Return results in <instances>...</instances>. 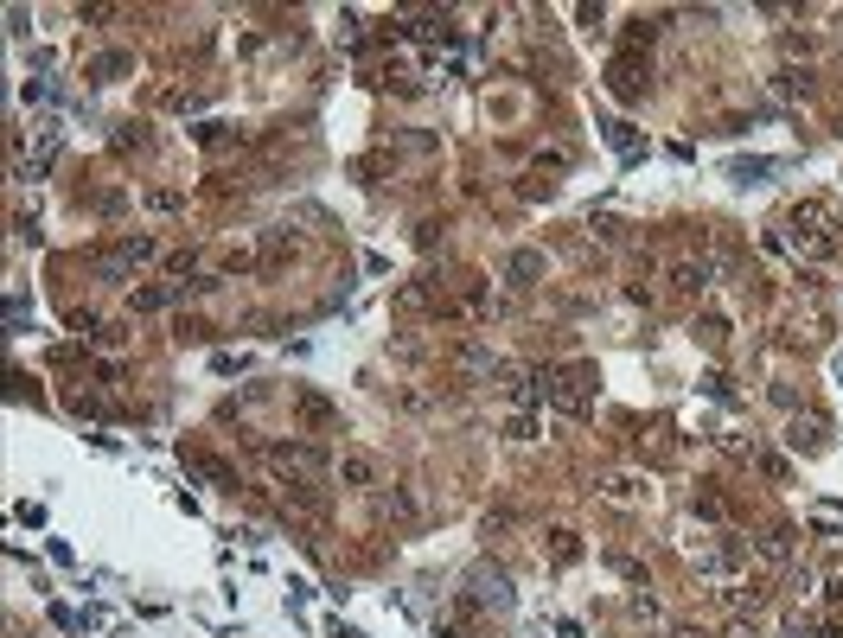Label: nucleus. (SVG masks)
<instances>
[{
    "label": "nucleus",
    "instance_id": "f257e3e1",
    "mask_svg": "<svg viewBox=\"0 0 843 638\" xmlns=\"http://www.w3.org/2000/svg\"><path fill=\"white\" fill-rule=\"evenodd\" d=\"M268 472L295 491V485H320V479L332 472V460H326V447H313V441H281V447H268Z\"/></svg>",
    "mask_w": 843,
    "mask_h": 638
},
{
    "label": "nucleus",
    "instance_id": "f03ea898",
    "mask_svg": "<svg viewBox=\"0 0 843 638\" xmlns=\"http://www.w3.org/2000/svg\"><path fill=\"white\" fill-rule=\"evenodd\" d=\"M607 90H613L620 103H639V96L652 90V58H646V51H620V58L607 64Z\"/></svg>",
    "mask_w": 843,
    "mask_h": 638
},
{
    "label": "nucleus",
    "instance_id": "7ed1b4c3",
    "mask_svg": "<svg viewBox=\"0 0 843 638\" xmlns=\"http://www.w3.org/2000/svg\"><path fill=\"white\" fill-rule=\"evenodd\" d=\"M549 402H556V409H569V415H588V402H594V364L549 371Z\"/></svg>",
    "mask_w": 843,
    "mask_h": 638
},
{
    "label": "nucleus",
    "instance_id": "20e7f679",
    "mask_svg": "<svg viewBox=\"0 0 843 638\" xmlns=\"http://www.w3.org/2000/svg\"><path fill=\"white\" fill-rule=\"evenodd\" d=\"M786 447H793V454H830V421L811 415V409L793 415V421H786Z\"/></svg>",
    "mask_w": 843,
    "mask_h": 638
},
{
    "label": "nucleus",
    "instance_id": "39448f33",
    "mask_svg": "<svg viewBox=\"0 0 843 638\" xmlns=\"http://www.w3.org/2000/svg\"><path fill=\"white\" fill-rule=\"evenodd\" d=\"M799 555V536L780 524V530H760L754 536V562H760V569H786V562Z\"/></svg>",
    "mask_w": 843,
    "mask_h": 638
},
{
    "label": "nucleus",
    "instance_id": "423d86ee",
    "mask_svg": "<svg viewBox=\"0 0 843 638\" xmlns=\"http://www.w3.org/2000/svg\"><path fill=\"white\" fill-rule=\"evenodd\" d=\"M454 371H460V377H485V383H492V377H499V358H492V345H485V338H460V345H454Z\"/></svg>",
    "mask_w": 843,
    "mask_h": 638
},
{
    "label": "nucleus",
    "instance_id": "0eeeda50",
    "mask_svg": "<svg viewBox=\"0 0 843 638\" xmlns=\"http://www.w3.org/2000/svg\"><path fill=\"white\" fill-rule=\"evenodd\" d=\"M377 511H384L390 524H422V499H415V485H390V491H377Z\"/></svg>",
    "mask_w": 843,
    "mask_h": 638
},
{
    "label": "nucleus",
    "instance_id": "6e6552de",
    "mask_svg": "<svg viewBox=\"0 0 843 638\" xmlns=\"http://www.w3.org/2000/svg\"><path fill=\"white\" fill-rule=\"evenodd\" d=\"M830 224H837V211H830L824 198H799L793 218H786V230H830Z\"/></svg>",
    "mask_w": 843,
    "mask_h": 638
},
{
    "label": "nucleus",
    "instance_id": "1a4fd4ad",
    "mask_svg": "<svg viewBox=\"0 0 843 638\" xmlns=\"http://www.w3.org/2000/svg\"><path fill=\"white\" fill-rule=\"evenodd\" d=\"M339 485L371 491V485H377V460H371V454H339Z\"/></svg>",
    "mask_w": 843,
    "mask_h": 638
},
{
    "label": "nucleus",
    "instance_id": "9d476101",
    "mask_svg": "<svg viewBox=\"0 0 843 638\" xmlns=\"http://www.w3.org/2000/svg\"><path fill=\"white\" fill-rule=\"evenodd\" d=\"M505 281H512L518 294H524V288H537V281H543V249H518V256L505 262Z\"/></svg>",
    "mask_w": 843,
    "mask_h": 638
},
{
    "label": "nucleus",
    "instance_id": "9b49d317",
    "mask_svg": "<svg viewBox=\"0 0 843 638\" xmlns=\"http://www.w3.org/2000/svg\"><path fill=\"white\" fill-rule=\"evenodd\" d=\"M295 415L307 421V428H332V421H339V409H332L320 390H295Z\"/></svg>",
    "mask_w": 843,
    "mask_h": 638
},
{
    "label": "nucleus",
    "instance_id": "f8f14e48",
    "mask_svg": "<svg viewBox=\"0 0 843 638\" xmlns=\"http://www.w3.org/2000/svg\"><path fill=\"white\" fill-rule=\"evenodd\" d=\"M786 243H793L799 256H811V262H830V256H837V237H830V230H786Z\"/></svg>",
    "mask_w": 843,
    "mask_h": 638
},
{
    "label": "nucleus",
    "instance_id": "ddd939ff",
    "mask_svg": "<svg viewBox=\"0 0 843 638\" xmlns=\"http://www.w3.org/2000/svg\"><path fill=\"white\" fill-rule=\"evenodd\" d=\"M760 600H766V588H760V581H735V588H722V607H729L735 619H741V613L754 619V613H760Z\"/></svg>",
    "mask_w": 843,
    "mask_h": 638
},
{
    "label": "nucleus",
    "instance_id": "4468645a",
    "mask_svg": "<svg viewBox=\"0 0 843 638\" xmlns=\"http://www.w3.org/2000/svg\"><path fill=\"white\" fill-rule=\"evenodd\" d=\"M109 249H115V256H122V262H128V268H140V262H154V256H160V249H154V237H148V230H128V237H115V243H109Z\"/></svg>",
    "mask_w": 843,
    "mask_h": 638
},
{
    "label": "nucleus",
    "instance_id": "2eb2a0df",
    "mask_svg": "<svg viewBox=\"0 0 843 638\" xmlns=\"http://www.w3.org/2000/svg\"><path fill=\"white\" fill-rule=\"evenodd\" d=\"M128 70H134V58H128V51H103V58L84 70V77H90V84H115V77H128Z\"/></svg>",
    "mask_w": 843,
    "mask_h": 638
},
{
    "label": "nucleus",
    "instance_id": "dca6fc26",
    "mask_svg": "<svg viewBox=\"0 0 843 638\" xmlns=\"http://www.w3.org/2000/svg\"><path fill=\"white\" fill-rule=\"evenodd\" d=\"M295 249H301V243H295V230H268V237H262V256H256V262H262V268H281V262H288Z\"/></svg>",
    "mask_w": 843,
    "mask_h": 638
},
{
    "label": "nucleus",
    "instance_id": "f3484780",
    "mask_svg": "<svg viewBox=\"0 0 843 638\" xmlns=\"http://www.w3.org/2000/svg\"><path fill=\"white\" fill-rule=\"evenodd\" d=\"M671 288L677 294H702V288H710V262H677L671 268Z\"/></svg>",
    "mask_w": 843,
    "mask_h": 638
},
{
    "label": "nucleus",
    "instance_id": "a211bd4d",
    "mask_svg": "<svg viewBox=\"0 0 843 638\" xmlns=\"http://www.w3.org/2000/svg\"><path fill=\"white\" fill-rule=\"evenodd\" d=\"M543 543H549V562H556V569H569V562H582V536H576V530H549Z\"/></svg>",
    "mask_w": 843,
    "mask_h": 638
},
{
    "label": "nucleus",
    "instance_id": "6ab92c4d",
    "mask_svg": "<svg viewBox=\"0 0 843 638\" xmlns=\"http://www.w3.org/2000/svg\"><path fill=\"white\" fill-rule=\"evenodd\" d=\"M186 466H192V472H204L211 485H224V491H237V472H231L224 460H211V454H186Z\"/></svg>",
    "mask_w": 843,
    "mask_h": 638
},
{
    "label": "nucleus",
    "instance_id": "aec40b11",
    "mask_svg": "<svg viewBox=\"0 0 843 638\" xmlns=\"http://www.w3.org/2000/svg\"><path fill=\"white\" fill-rule=\"evenodd\" d=\"M696 338L710 345V351H729V319H722V313H702V319H696Z\"/></svg>",
    "mask_w": 843,
    "mask_h": 638
},
{
    "label": "nucleus",
    "instance_id": "412c9836",
    "mask_svg": "<svg viewBox=\"0 0 843 638\" xmlns=\"http://www.w3.org/2000/svg\"><path fill=\"white\" fill-rule=\"evenodd\" d=\"M90 274H103V281H128L134 268H128V262H122L115 249H96V256H90Z\"/></svg>",
    "mask_w": 843,
    "mask_h": 638
},
{
    "label": "nucleus",
    "instance_id": "4be33fe9",
    "mask_svg": "<svg viewBox=\"0 0 843 638\" xmlns=\"http://www.w3.org/2000/svg\"><path fill=\"white\" fill-rule=\"evenodd\" d=\"M652 39H658V13H639V20L626 26V51H646Z\"/></svg>",
    "mask_w": 843,
    "mask_h": 638
},
{
    "label": "nucleus",
    "instance_id": "5701e85b",
    "mask_svg": "<svg viewBox=\"0 0 843 638\" xmlns=\"http://www.w3.org/2000/svg\"><path fill=\"white\" fill-rule=\"evenodd\" d=\"M773 90H780V96H811V70H780V77H773Z\"/></svg>",
    "mask_w": 843,
    "mask_h": 638
},
{
    "label": "nucleus",
    "instance_id": "b1692460",
    "mask_svg": "<svg viewBox=\"0 0 843 638\" xmlns=\"http://www.w3.org/2000/svg\"><path fill=\"white\" fill-rule=\"evenodd\" d=\"M696 517L702 524H722L729 517V499H722V491H696Z\"/></svg>",
    "mask_w": 843,
    "mask_h": 638
},
{
    "label": "nucleus",
    "instance_id": "393cba45",
    "mask_svg": "<svg viewBox=\"0 0 843 638\" xmlns=\"http://www.w3.org/2000/svg\"><path fill=\"white\" fill-rule=\"evenodd\" d=\"M186 204V192H173V185H154L148 192V211H160V218H167V211H179Z\"/></svg>",
    "mask_w": 843,
    "mask_h": 638
},
{
    "label": "nucleus",
    "instance_id": "a878e982",
    "mask_svg": "<svg viewBox=\"0 0 843 638\" xmlns=\"http://www.w3.org/2000/svg\"><path fill=\"white\" fill-rule=\"evenodd\" d=\"M134 148H148V134H140V121H122L115 128V154H134Z\"/></svg>",
    "mask_w": 843,
    "mask_h": 638
},
{
    "label": "nucleus",
    "instance_id": "bb28decb",
    "mask_svg": "<svg viewBox=\"0 0 843 638\" xmlns=\"http://www.w3.org/2000/svg\"><path fill=\"white\" fill-rule=\"evenodd\" d=\"M607 140H613V148H620L626 160H632V154H639V140H632V128H626V121H607Z\"/></svg>",
    "mask_w": 843,
    "mask_h": 638
},
{
    "label": "nucleus",
    "instance_id": "cd10ccee",
    "mask_svg": "<svg viewBox=\"0 0 843 638\" xmlns=\"http://www.w3.org/2000/svg\"><path fill=\"white\" fill-rule=\"evenodd\" d=\"M505 435H512V441H537V415H530V409H524V415H512V421H505Z\"/></svg>",
    "mask_w": 843,
    "mask_h": 638
},
{
    "label": "nucleus",
    "instance_id": "c85d7f7f",
    "mask_svg": "<svg viewBox=\"0 0 843 638\" xmlns=\"http://www.w3.org/2000/svg\"><path fill=\"white\" fill-rule=\"evenodd\" d=\"M639 491H646L639 479H607V499H620V505H632V499H639Z\"/></svg>",
    "mask_w": 843,
    "mask_h": 638
},
{
    "label": "nucleus",
    "instance_id": "c756f323",
    "mask_svg": "<svg viewBox=\"0 0 843 638\" xmlns=\"http://www.w3.org/2000/svg\"><path fill=\"white\" fill-rule=\"evenodd\" d=\"M773 173V160H735V179L748 185V179H766Z\"/></svg>",
    "mask_w": 843,
    "mask_h": 638
},
{
    "label": "nucleus",
    "instance_id": "7c9ffc66",
    "mask_svg": "<svg viewBox=\"0 0 843 638\" xmlns=\"http://www.w3.org/2000/svg\"><path fill=\"white\" fill-rule=\"evenodd\" d=\"M626 607H632V619H658V600H652V594H632Z\"/></svg>",
    "mask_w": 843,
    "mask_h": 638
},
{
    "label": "nucleus",
    "instance_id": "2f4dec72",
    "mask_svg": "<svg viewBox=\"0 0 843 638\" xmlns=\"http://www.w3.org/2000/svg\"><path fill=\"white\" fill-rule=\"evenodd\" d=\"M613 569H620L626 581H646V562H632V555H613Z\"/></svg>",
    "mask_w": 843,
    "mask_h": 638
},
{
    "label": "nucleus",
    "instance_id": "473e14b6",
    "mask_svg": "<svg viewBox=\"0 0 843 638\" xmlns=\"http://www.w3.org/2000/svg\"><path fill=\"white\" fill-rule=\"evenodd\" d=\"M671 638H710V632H702V625H690V619H677V625H671Z\"/></svg>",
    "mask_w": 843,
    "mask_h": 638
},
{
    "label": "nucleus",
    "instance_id": "72a5a7b5",
    "mask_svg": "<svg viewBox=\"0 0 843 638\" xmlns=\"http://www.w3.org/2000/svg\"><path fill=\"white\" fill-rule=\"evenodd\" d=\"M824 600H830V607L843 600V575H830V581H824Z\"/></svg>",
    "mask_w": 843,
    "mask_h": 638
},
{
    "label": "nucleus",
    "instance_id": "f704fd0d",
    "mask_svg": "<svg viewBox=\"0 0 843 638\" xmlns=\"http://www.w3.org/2000/svg\"><path fill=\"white\" fill-rule=\"evenodd\" d=\"M722 638H754V619H735V625H729Z\"/></svg>",
    "mask_w": 843,
    "mask_h": 638
},
{
    "label": "nucleus",
    "instance_id": "c9c22d12",
    "mask_svg": "<svg viewBox=\"0 0 843 638\" xmlns=\"http://www.w3.org/2000/svg\"><path fill=\"white\" fill-rule=\"evenodd\" d=\"M818 638H843V625H837V619H824V625H818Z\"/></svg>",
    "mask_w": 843,
    "mask_h": 638
},
{
    "label": "nucleus",
    "instance_id": "e433bc0d",
    "mask_svg": "<svg viewBox=\"0 0 843 638\" xmlns=\"http://www.w3.org/2000/svg\"><path fill=\"white\" fill-rule=\"evenodd\" d=\"M837 26H843V13H837Z\"/></svg>",
    "mask_w": 843,
    "mask_h": 638
}]
</instances>
